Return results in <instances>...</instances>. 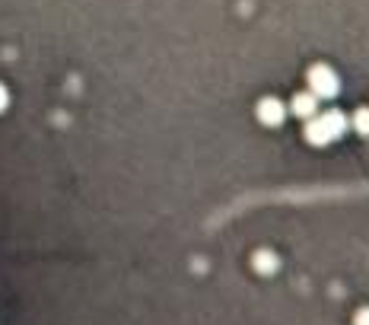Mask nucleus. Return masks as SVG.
<instances>
[{
    "label": "nucleus",
    "instance_id": "obj_1",
    "mask_svg": "<svg viewBox=\"0 0 369 325\" xmlns=\"http://www.w3.org/2000/svg\"><path fill=\"white\" fill-rule=\"evenodd\" d=\"M309 86L316 99H334L341 93V77L328 64H316L309 71Z\"/></svg>",
    "mask_w": 369,
    "mask_h": 325
},
{
    "label": "nucleus",
    "instance_id": "obj_2",
    "mask_svg": "<svg viewBox=\"0 0 369 325\" xmlns=\"http://www.w3.org/2000/svg\"><path fill=\"white\" fill-rule=\"evenodd\" d=\"M284 118H286V105L280 99H261L258 103V121L261 125L277 128V125H284Z\"/></svg>",
    "mask_w": 369,
    "mask_h": 325
},
{
    "label": "nucleus",
    "instance_id": "obj_3",
    "mask_svg": "<svg viewBox=\"0 0 369 325\" xmlns=\"http://www.w3.org/2000/svg\"><path fill=\"white\" fill-rule=\"evenodd\" d=\"M318 125H322V131L328 134V140L344 138V131H347V118L338 112V108H331V112H322V115H318Z\"/></svg>",
    "mask_w": 369,
    "mask_h": 325
},
{
    "label": "nucleus",
    "instance_id": "obj_4",
    "mask_svg": "<svg viewBox=\"0 0 369 325\" xmlns=\"http://www.w3.org/2000/svg\"><path fill=\"white\" fill-rule=\"evenodd\" d=\"M316 112H318V99L312 96V93H299V96L293 99V115L312 121V118H316Z\"/></svg>",
    "mask_w": 369,
    "mask_h": 325
},
{
    "label": "nucleus",
    "instance_id": "obj_5",
    "mask_svg": "<svg viewBox=\"0 0 369 325\" xmlns=\"http://www.w3.org/2000/svg\"><path fill=\"white\" fill-rule=\"evenodd\" d=\"M306 140H309V144H316V147H325V144H331V140H328V134L322 131V125H318V118L306 125Z\"/></svg>",
    "mask_w": 369,
    "mask_h": 325
},
{
    "label": "nucleus",
    "instance_id": "obj_6",
    "mask_svg": "<svg viewBox=\"0 0 369 325\" xmlns=\"http://www.w3.org/2000/svg\"><path fill=\"white\" fill-rule=\"evenodd\" d=\"M255 271H261V274H274V271H277V255L258 252L255 255Z\"/></svg>",
    "mask_w": 369,
    "mask_h": 325
},
{
    "label": "nucleus",
    "instance_id": "obj_7",
    "mask_svg": "<svg viewBox=\"0 0 369 325\" xmlns=\"http://www.w3.org/2000/svg\"><path fill=\"white\" fill-rule=\"evenodd\" d=\"M353 128L369 138V108H357V115H353Z\"/></svg>",
    "mask_w": 369,
    "mask_h": 325
},
{
    "label": "nucleus",
    "instance_id": "obj_8",
    "mask_svg": "<svg viewBox=\"0 0 369 325\" xmlns=\"http://www.w3.org/2000/svg\"><path fill=\"white\" fill-rule=\"evenodd\" d=\"M6 105H10V93H6V86L0 83V112H4Z\"/></svg>",
    "mask_w": 369,
    "mask_h": 325
},
{
    "label": "nucleus",
    "instance_id": "obj_9",
    "mask_svg": "<svg viewBox=\"0 0 369 325\" xmlns=\"http://www.w3.org/2000/svg\"><path fill=\"white\" fill-rule=\"evenodd\" d=\"M353 325H369V306L360 309V313H357V322H353Z\"/></svg>",
    "mask_w": 369,
    "mask_h": 325
}]
</instances>
